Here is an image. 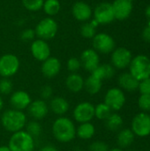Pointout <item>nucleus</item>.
Wrapping results in <instances>:
<instances>
[{
  "mask_svg": "<svg viewBox=\"0 0 150 151\" xmlns=\"http://www.w3.org/2000/svg\"><path fill=\"white\" fill-rule=\"evenodd\" d=\"M52 134L59 142L67 143L76 137V127L71 119L60 116L52 124Z\"/></svg>",
  "mask_w": 150,
  "mask_h": 151,
  "instance_id": "f257e3e1",
  "label": "nucleus"
},
{
  "mask_svg": "<svg viewBox=\"0 0 150 151\" xmlns=\"http://www.w3.org/2000/svg\"><path fill=\"white\" fill-rule=\"evenodd\" d=\"M27 122V116L22 111L8 109L1 115V124L3 127L11 134L23 130Z\"/></svg>",
  "mask_w": 150,
  "mask_h": 151,
  "instance_id": "f03ea898",
  "label": "nucleus"
},
{
  "mask_svg": "<svg viewBox=\"0 0 150 151\" xmlns=\"http://www.w3.org/2000/svg\"><path fill=\"white\" fill-rule=\"evenodd\" d=\"M8 147L11 151H34V138L26 130L13 133L9 140Z\"/></svg>",
  "mask_w": 150,
  "mask_h": 151,
  "instance_id": "7ed1b4c3",
  "label": "nucleus"
},
{
  "mask_svg": "<svg viewBox=\"0 0 150 151\" xmlns=\"http://www.w3.org/2000/svg\"><path fill=\"white\" fill-rule=\"evenodd\" d=\"M128 67L129 73L139 81L150 78V58L146 55L133 58Z\"/></svg>",
  "mask_w": 150,
  "mask_h": 151,
  "instance_id": "20e7f679",
  "label": "nucleus"
},
{
  "mask_svg": "<svg viewBox=\"0 0 150 151\" xmlns=\"http://www.w3.org/2000/svg\"><path fill=\"white\" fill-rule=\"evenodd\" d=\"M57 23L52 17H47L41 19L34 28L36 36L44 41L54 38L57 33Z\"/></svg>",
  "mask_w": 150,
  "mask_h": 151,
  "instance_id": "39448f33",
  "label": "nucleus"
},
{
  "mask_svg": "<svg viewBox=\"0 0 150 151\" xmlns=\"http://www.w3.org/2000/svg\"><path fill=\"white\" fill-rule=\"evenodd\" d=\"M19 59L11 53H7L0 57V76L10 78L15 75L19 69Z\"/></svg>",
  "mask_w": 150,
  "mask_h": 151,
  "instance_id": "423d86ee",
  "label": "nucleus"
},
{
  "mask_svg": "<svg viewBox=\"0 0 150 151\" xmlns=\"http://www.w3.org/2000/svg\"><path fill=\"white\" fill-rule=\"evenodd\" d=\"M93 49L97 53L109 54L116 48V42L112 36L107 33H98L92 39Z\"/></svg>",
  "mask_w": 150,
  "mask_h": 151,
  "instance_id": "0eeeda50",
  "label": "nucleus"
},
{
  "mask_svg": "<svg viewBox=\"0 0 150 151\" xmlns=\"http://www.w3.org/2000/svg\"><path fill=\"white\" fill-rule=\"evenodd\" d=\"M131 130L139 137H147L150 134V115L140 112L134 116L131 124Z\"/></svg>",
  "mask_w": 150,
  "mask_h": 151,
  "instance_id": "6e6552de",
  "label": "nucleus"
},
{
  "mask_svg": "<svg viewBox=\"0 0 150 151\" xmlns=\"http://www.w3.org/2000/svg\"><path fill=\"white\" fill-rule=\"evenodd\" d=\"M126 100V95L120 88H111L106 92L103 103L106 104L112 111H118L124 107Z\"/></svg>",
  "mask_w": 150,
  "mask_h": 151,
  "instance_id": "1a4fd4ad",
  "label": "nucleus"
},
{
  "mask_svg": "<svg viewBox=\"0 0 150 151\" xmlns=\"http://www.w3.org/2000/svg\"><path fill=\"white\" fill-rule=\"evenodd\" d=\"M93 15L94 19H95L99 25H107L115 19L112 4L108 2L98 4L94 10Z\"/></svg>",
  "mask_w": 150,
  "mask_h": 151,
  "instance_id": "9d476101",
  "label": "nucleus"
},
{
  "mask_svg": "<svg viewBox=\"0 0 150 151\" xmlns=\"http://www.w3.org/2000/svg\"><path fill=\"white\" fill-rule=\"evenodd\" d=\"M72 116L75 121L80 124L91 122L95 118V105L89 102H81L73 109Z\"/></svg>",
  "mask_w": 150,
  "mask_h": 151,
  "instance_id": "9b49d317",
  "label": "nucleus"
},
{
  "mask_svg": "<svg viewBox=\"0 0 150 151\" xmlns=\"http://www.w3.org/2000/svg\"><path fill=\"white\" fill-rule=\"evenodd\" d=\"M132 59V52L125 47L115 48V50L111 52V65L116 69L122 70L128 67Z\"/></svg>",
  "mask_w": 150,
  "mask_h": 151,
  "instance_id": "f8f14e48",
  "label": "nucleus"
},
{
  "mask_svg": "<svg viewBox=\"0 0 150 151\" xmlns=\"http://www.w3.org/2000/svg\"><path fill=\"white\" fill-rule=\"evenodd\" d=\"M80 61L86 71L92 73L100 65V57L94 49H86L82 51Z\"/></svg>",
  "mask_w": 150,
  "mask_h": 151,
  "instance_id": "ddd939ff",
  "label": "nucleus"
},
{
  "mask_svg": "<svg viewBox=\"0 0 150 151\" xmlns=\"http://www.w3.org/2000/svg\"><path fill=\"white\" fill-rule=\"evenodd\" d=\"M30 50L34 59L43 62L50 57V47L48 42L42 39L34 40L31 43Z\"/></svg>",
  "mask_w": 150,
  "mask_h": 151,
  "instance_id": "4468645a",
  "label": "nucleus"
},
{
  "mask_svg": "<svg viewBox=\"0 0 150 151\" xmlns=\"http://www.w3.org/2000/svg\"><path fill=\"white\" fill-rule=\"evenodd\" d=\"M32 99L29 94L24 90H17L12 92L10 96V104L11 109L18 111H24L28 108Z\"/></svg>",
  "mask_w": 150,
  "mask_h": 151,
  "instance_id": "2eb2a0df",
  "label": "nucleus"
},
{
  "mask_svg": "<svg viewBox=\"0 0 150 151\" xmlns=\"http://www.w3.org/2000/svg\"><path fill=\"white\" fill-rule=\"evenodd\" d=\"M72 13L75 19L84 23L90 20L93 15V11L88 3L83 1H77L72 7Z\"/></svg>",
  "mask_w": 150,
  "mask_h": 151,
  "instance_id": "dca6fc26",
  "label": "nucleus"
},
{
  "mask_svg": "<svg viewBox=\"0 0 150 151\" xmlns=\"http://www.w3.org/2000/svg\"><path fill=\"white\" fill-rule=\"evenodd\" d=\"M27 110L29 116L34 119V120H41L48 115L50 108L44 100L37 99L32 101Z\"/></svg>",
  "mask_w": 150,
  "mask_h": 151,
  "instance_id": "f3484780",
  "label": "nucleus"
},
{
  "mask_svg": "<svg viewBox=\"0 0 150 151\" xmlns=\"http://www.w3.org/2000/svg\"><path fill=\"white\" fill-rule=\"evenodd\" d=\"M111 4L115 19L118 20L128 19L133 12V2L131 0H114Z\"/></svg>",
  "mask_w": 150,
  "mask_h": 151,
  "instance_id": "a211bd4d",
  "label": "nucleus"
},
{
  "mask_svg": "<svg viewBox=\"0 0 150 151\" xmlns=\"http://www.w3.org/2000/svg\"><path fill=\"white\" fill-rule=\"evenodd\" d=\"M41 70L43 76H45L48 79H52L60 73L61 62L57 58L50 56L42 62Z\"/></svg>",
  "mask_w": 150,
  "mask_h": 151,
  "instance_id": "6ab92c4d",
  "label": "nucleus"
},
{
  "mask_svg": "<svg viewBox=\"0 0 150 151\" xmlns=\"http://www.w3.org/2000/svg\"><path fill=\"white\" fill-rule=\"evenodd\" d=\"M139 81L136 80L130 73H123L118 76V83L122 90L127 92H134L138 90Z\"/></svg>",
  "mask_w": 150,
  "mask_h": 151,
  "instance_id": "aec40b11",
  "label": "nucleus"
},
{
  "mask_svg": "<svg viewBox=\"0 0 150 151\" xmlns=\"http://www.w3.org/2000/svg\"><path fill=\"white\" fill-rule=\"evenodd\" d=\"M49 108L54 114L63 116L69 111L70 104L65 98L61 96H56L50 99Z\"/></svg>",
  "mask_w": 150,
  "mask_h": 151,
  "instance_id": "412c9836",
  "label": "nucleus"
},
{
  "mask_svg": "<svg viewBox=\"0 0 150 151\" xmlns=\"http://www.w3.org/2000/svg\"><path fill=\"white\" fill-rule=\"evenodd\" d=\"M85 80L78 73H70L65 80V86L72 93H78L84 88Z\"/></svg>",
  "mask_w": 150,
  "mask_h": 151,
  "instance_id": "4be33fe9",
  "label": "nucleus"
},
{
  "mask_svg": "<svg viewBox=\"0 0 150 151\" xmlns=\"http://www.w3.org/2000/svg\"><path fill=\"white\" fill-rule=\"evenodd\" d=\"M92 75L98 78L101 81L111 79L115 75V68L111 64L99 65L92 73Z\"/></svg>",
  "mask_w": 150,
  "mask_h": 151,
  "instance_id": "5701e85b",
  "label": "nucleus"
},
{
  "mask_svg": "<svg viewBox=\"0 0 150 151\" xmlns=\"http://www.w3.org/2000/svg\"><path fill=\"white\" fill-rule=\"evenodd\" d=\"M134 134L129 128H124L118 131L117 137V143L120 149H126L130 147L134 141Z\"/></svg>",
  "mask_w": 150,
  "mask_h": 151,
  "instance_id": "b1692460",
  "label": "nucleus"
},
{
  "mask_svg": "<svg viewBox=\"0 0 150 151\" xmlns=\"http://www.w3.org/2000/svg\"><path fill=\"white\" fill-rule=\"evenodd\" d=\"M95 134V127L91 122L81 123L76 127V136L80 140H90Z\"/></svg>",
  "mask_w": 150,
  "mask_h": 151,
  "instance_id": "393cba45",
  "label": "nucleus"
},
{
  "mask_svg": "<svg viewBox=\"0 0 150 151\" xmlns=\"http://www.w3.org/2000/svg\"><path fill=\"white\" fill-rule=\"evenodd\" d=\"M102 87H103V81L99 80L98 78L95 77L92 74H90L85 80L84 88L91 96H95V95L98 94L101 91Z\"/></svg>",
  "mask_w": 150,
  "mask_h": 151,
  "instance_id": "a878e982",
  "label": "nucleus"
},
{
  "mask_svg": "<svg viewBox=\"0 0 150 151\" xmlns=\"http://www.w3.org/2000/svg\"><path fill=\"white\" fill-rule=\"evenodd\" d=\"M99 26L98 22L95 19H90L87 22H84L80 27V35L82 37L87 39H93L96 35V28Z\"/></svg>",
  "mask_w": 150,
  "mask_h": 151,
  "instance_id": "bb28decb",
  "label": "nucleus"
},
{
  "mask_svg": "<svg viewBox=\"0 0 150 151\" xmlns=\"http://www.w3.org/2000/svg\"><path fill=\"white\" fill-rule=\"evenodd\" d=\"M105 121V127L108 130L111 132H118L120 131L123 127V119L122 117L118 113H111L109 118L104 120Z\"/></svg>",
  "mask_w": 150,
  "mask_h": 151,
  "instance_id": "cd10ccee",
  "label": "nucleus"
},
{
  "mask_svg": "<svg viewBox=\"0 0 150 151\" xmlns=\"http://www.w3.org/2000/svg\"><path fill=\"white\" fill-rule=\"evenodd\" d=\"M42 9L49 17H53L59 12L61 4L58 0H44Z\"/></svg>",
  "mask_w": 150,
  "mask_h": 151,
  "instance_id": "c85d7f7f",
  "label": "nucleus"
},
{
  "mask_svg": "<svg viewBox=\"0 0 150 151\" xmlns=\"http://www.w3.org/2000/svg\"><path fill=\"white\" fill-rule=\"evenodd\" d=\"M112 113L111 109L104 103L98 104L95 106V117L100 120H106Z\"/></svg>",
  "mask_w": 150,
  "mask_h": 151,
  "instance_id": "c756f323",
  "label": "nucleus"
},
{
  "mask_svg": "<svg viewBox=\"0 0 150 151\" xmlns=\"http://www.w3.org/2000/svg\"><path fill=\"white\" fill-rule=\"evenodd\" d=\"M26 131L33 137V138H37L41 135L42 128L41 124L37 120H32L29 122H27L26 125Z\"/></svg>",
  "mask_w": 150,
  "mask_h": 151,
  "instance_id": "7c9ffc66",
  "label": "nucleus"
},
{
  "mask_svg": "<svg viewBox=\"0 0 150 151\" xmlns=\"http://www.w3.org/2000/svg\"><path fill=\"white\" fill-rule=\"evenodd\" d=\"M44 0H22L23 6L30 12H37L42 9Z\"/></svg>",
  "mask_w": 150,
  "mask_h": 151,
  "instance_id": "2f4dec72",
  "label": "nucleus"
},
{
  "mask_svg": "<svg viewBox=\"0 0 150 151\" xmlns=\"http://www.w3.org/2000/svg\"><path fill=\"white\" fill-rule=\"evenodd\" d=\"M13 84L10 78H2L0 80V95L8 96L12 93Z\"/></svg>",
  "mask_w": 150,
  "mask_h": 151,
  "instance_id": "473e14b6",
  "label": "nucleus"
},
{
  "mask_svg": "<svg viewBox=\"0 0 150 151\" xmlns=\"http://www.w3.org/2000/svg\"><path fill=\"white\" fill-rule=\"evenodd\" d=\"M138 106L143 112L150 111V95H141L138 99Z\"/></svg>",
  "mask_w": 150,
  "mask_h": 151,
  "instance_id": "72a5a7b5",
  "label": "nucleus"
},
{
  "mask_svg": "<svg viewBox=\"0 0 150 151\" xmlns=\"http://www.w3.org/2000/svg\"><path fill=\"white\" fill-rule=\"evenodd\" d=\"M66 66H67V70L71 73H77L80 67H81V64H80V58H70L67 61V64H66Z\"/></svg>",
  "mask_w": 150,
  "mask_h": 151,
  "instance_id": "f704fd0d",
  "label": "nucleus"
},
{
  "mask_svg": "<svg viewBox=\"0 0 150 151\" xmlns=\"http://www.w3.org/2000/svg\"><path fill=\"white\" fill-rule=\"evenodd\" d=\"M89 151H109V146L106 142H102V141H96L92 142L89 147H88Z\"/></svg>",
  "mask_w": 150,
  "mask_h": 151,
  "instance_id": "c9c22d12",
  "label": "nucleus"
},
{
  "mask_svg": "<svg viewBox=\"0 0 150 151\" xmlns=\"http://www.w3.org/2000/svg\"><path fill=\"white\" fill-rule=\"evenodd\" d=\"M36 36L34 29H31V28H27L24 29L21 33H20V39L24 42H30V41H34V37Z\"/></svg>",
  "mask_w": 150,
  "mask_h": 151,
  "instance_id": "e433bc0d",
  "label": "nucleus"
},
{
  "mask_svg": "<svg viewBox=\"0 0 150 151\" xmlns=\"http://www.w3.org/2000/svg\"><path fill=\"white\" fill-rule=\"evenodd\" d=\"M138 89L141 95H150V78L141 81L139 82Z\"/></svg>",
  "mask_w": 150,
  "mask_h": 151,
  "instance_id": "4c0bfd02",
  "label": "nucleus"
},
{
  "mask_svg": "<svg viewBox=\"0 0 150 151\" xmlns=\"http://www.w3.org/2000/svg\"><path fill=\"white\" fill-rule=\"evenodd\" d=\"M40 96L42 100H49L53 96V89L50 85H44L40 90Z\"/></svg>",
  "mask_w": 150,
  "mask_h": 151,
  "instance_id": "58836bf2",
  "label": "nucleus"
},
{
  "mask_svg": "<svg viewBox=\"0 0 150 151\" xmlns=\"http://www.w3.org/2000/svg\"><path fill=\"white\" fill-rule=\"evenodd\" d=\"M142 38L145 42L150 43V20L142 31Z\"/></svg>",
  "mask_w": 150,
  "mask_h": 151,
  "instance_id": "ea45409f",
  "label": "nucleus"
},
{
  "mask_svg": "<svg viewBox=\"0 0 150 151\" xmlns=\"http://www.w3.org/2000/svg\"><path fill=\"white\" fill-rule=\"evenodd\" d=\"M40 151H58V150H57V149L55 146H53V145H51V144H47V145L43 146V147L41 149V150Z\"/></svg>",
  "mask_w": 150,
  "mask_h": 151,
  "instance_id": "a19ab883",
  "label": "nucleus"
},
{
  "mask_svg": "<svg viewBox=\"0 0 150 151\" xmlns=\"http://www.w3.org/2000/svg\"><path fill=\"white\" fill-rule=\"evenodd\" d=\"M145 15L149 19V20H150V4H149L145 9Z\"/></svg>",
  "mask_w": 150,
  "mask_h": 151,
  "instance_id": "79ce46f5",
  "label": "nucleus"
},
{
  "mask_svg": "<svg viewBox=\"0 0 150 151\" xmlns=\"http://www.w3.org/2000/svg\"><path fill=\"white\" fill-rule=\"evenodd\" d=\"M0 151H11L10 150V148L8 147V145H3V146H0Z\"/></svg>",
  "mask_w": 150,
  "mask_h": 151,
  "instance_id": "37998d69",
  "label": "nucleus"
},
{
  "mask_svg": "<svg viewBox=\"0 0 150 151\" xmlns=\"http://www.w3.org/2000/svg\"><path fill=\"white\" fill-rule=\"evenodd\" d=\"M3 107H4V101H3V98H2V96L0 95V111H2Z\"/></svg>",
  "mask_w": 150,
  "mask_h": 151,
  "instance_id": "c03bdc74",
  "label": "nucleus"
},
{
  "mask_svg": "<svg viewBox=\"0 0 150 151\" xmlns=\"http://www.w3.org/2000/svg\"><path fill=\"white\" fill-rule=\"evenodd\" d=\"M109 151H124L122 149H120V148H113V149H111V150H110Z\"/></svg>",
  "mask_w": 150,
  "mask_h": 151,
  "instance_id": "a18cd8bd",
  "label": "nucleus"
},
{
  "mask_svg": "<svg viewBox=\"0 0 150 151\" xmlns=\"http://www.w3.org/2000/svg\"><path fill=\"white\" fill-rule=\"evenodd\" d=\"M131 1H132V2H133V0H131Z\"/></svg>",
  "mask_w": 150,
  "mask_h": 151,
  "instance_id": "49530a36",
  "label": "nucleus"
}]
</instances>
